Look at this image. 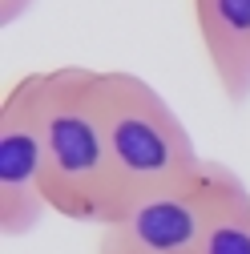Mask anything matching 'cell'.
I'll return each mask as SVG.
<instances>
[{
  "instance_id": "obj_7",
  "label": "cell",
  "mask_w": 250,
  "mask_h": 254,
  "mask_svg": "<svg viewBox=\"0 0 250 254\" xmlns=\"http://www.w3.org/2000/svg\"><path fill=\"white\" fill-rule=\"evenodd\" d=\"M28 4H33V0H0V24H16L28 12Z\"/></svg>"
},
{
  "instance_id": "obj_6",
  "label": "cell",
  "mask_w": 250,
  "mask_h": 254,
  "mask_svg": "<svg viewBox=\"0 0 250 254\" xmlns=\"http://www.w3.org/2000/svg\"><path fill=\"white\" fill-rule=\"evenodd\" d=\"M198 254H250V190L222 162H210V206Z\"/></svg>"
},
{
  "instance_id": "obj_3",
  "label": "cell",
  "mask_w": 250,
  "mask_h": 254,
  "mask_svg": "<svg viewBox=\"0 0 250 254\" xmlns=\"http://www.w3.org/2000/svg\"><path fill=\"white\" fill-rule=\"evenodd\" d=\"M37 101H41V73L20 77L0 101V234L4 238H24L49 214Z\"/></svg>"
},
{
  "instance_id": "obj_4",
  "label": "cell",
  "mask_w": 250,
  "mask_h": 254,
  "mask_svg": "<svg viewBox=\"0 0 250 254\" xmlns=\"http://www.w3.org/2000/svg\"><path fill=\"white\" fill-rule=\"evenodd\" d=\"M210 206V157L202 174L133 198L109 226H101L97 254H198Z\"/></svg>"
},
{
  "instance_id": "obj_5",
  "label": "cell",
  "mask_w": 250,
  "mask_h": 254,
  "mask_svg": "<svg viewBox=\"0 0 250 254\" xmlns=\"http://www.w3.org/2000/svg\"><path fill=\"white\" fill-rule=\"evenodd\" d=\"M194 24L218 89L242 105L250 97V0H194Z\"/></svg>"
},
{
  "instance_id": "obj_1",
  "label": "cell",
  "mask_w": 250,
  "mask_h": 254,
  "mask_svg": "<svg viewBox=\"0 0 250 254\" xmlns=\"http://www.w3.org/2000/svg\"><path fill=\"white\" fill-rule=\"evenodd\" d=\"M93 73L61 65L41 73V141H45V202L69 222L109 226L121 214V194L109 162L105 125L93 97Z\"/></svg>"
},
{
  "instance_id": "obj_2",
  "label": "cell",
  "mask_w": 250,
  "mask_h": 254,
  "mask_svg": "<svg viewBox=\"0 0 250 254\" xmlns=\"http://www.w3.org/2000/svg\"><path fill=\"white\" fill-rule=\"evenodd\" d=\"M93 97H97V113L105 125L121 210L133 198L202 174L206 157L198 153L186 121L145 77L129 69H97Z\"/></svg>"
}]
</instances>
